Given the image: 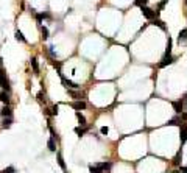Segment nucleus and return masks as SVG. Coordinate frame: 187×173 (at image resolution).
Listing matches in <instances>:
<instances>
[{"mask_svg":"<svg viewBox=\"0 0 187 173\" xmlns=\"http://www.w3.org/2000/svg\"><path fill=\"white\" fill-rule=\"evenodd\" d=\"M58 104H55V106H52V109H50V111H52V112H50V114H52V116H56V114H58Z\"/></svg>","mask_w":187,"mask_h":173,"instance_id":"nucleus-28","label":"nucleus"},{"mask_svg":"<svg viewBox=\"0 0 187 173\" xmlns=\"http://www.w3.org/2000/svg\"><path fill=\"white\" fill-rule=\"evenodd\" d=\"M47 147H48L50 151H56V144H55V139H53V137H50V139H48Z\"/></svg>","mask_w":187,"mask_h":173,"instance_id":"nucleus-15","label":"nucleus"},{"mask_svg":"<svg viewBox=\"0 0 187 173\" xmlns=\"http://www.w3.org/2000/svg\"><path fill=\"white\" fill-rule=\"evenodd\" d=\"M173 61H175V58H173L172 55H164L161 62H159V67H167L168 64H172Z\"/></svg>","mask_w":187,"mask_h":173,"instance_id":"nucleus-4","label":"nucleus"},{"mask_svg":"<svg viewBox=\"0 0 187 173\" xmlns=\"http://www.w3.org/2000/svg\"><path fill=\"white\" fill-rule=\"evenodd\" d=\"M181 119L187 122V112H181Z\"/></svg>","mask_w":187,"mask_h":173,"instance_id":"nucleus-30","label":"nucleus"},{"mask_svg":"<svg viewBox=\"0 0 187 173\" xmlns=\"http://www.w3.org/2000/svg\"><path fill=\"white\" fill-rule=\"evenodd\" d=\"M0 102L3 104H10V94H8L6 90H3V92L0 94Z\"/></svg>","mask_w":187,"mask_h":173,"instance_id":"nucleus-11","label":"nucleus"},{"mask_svg":"<svg viewBox=\"0 0 187 173\" xmlns=\"http://www.w3.org/2000/svg\"><path fill=\"white\" fill-rule=\"evenodd\" d=\"M75 116H76V119H78V123H80V126H83V128H84V126L88 125V120H86V117H84V116H83V114H81L80 111H76V112H75Z\"/></svg>","mask_w":187,"mask_h":173,"instance_id":"nucleus-9","label":"nucleus"},{"mask_svg":"<svg viewBox=\"0 0 187 173\" xmlns=\"http://www.w3.org/2000/svg\"><path fill=\"white\" fill-rule=\"evenodd\" d=\"M173 109H175V112L176 114H181V112H184V106H182V103H181V100L179 102H173Z\"/></svg>","mask_w":187,"mask_h":173,"instance_id":"nucleus-10","label":"nucleus"},{"mask_svg":"<svg viewBox=\"0 0 187 173\" xmlns=\"http://www.w3.org/2000/svg\"><path fill=\"white\" fill-rule=\"evenodd\" d=\"M0 116L5 119V117H13V109L10 104H3V108H2V111H0Z\"/></svg>","mask_w":187,"mask_h":173,"instance_id":"nucleus-5","label":"nucleus"},{"mask_svg":"<svg viewBox=\"0 0 187 173\" xmlns=\"http://www.w3.org/2000/svg\"><path fill=\"white\" fill-rule=\"evenodd\" d=\"M181 158H182V150H179V151L176 153L175 159H173V164H175V165H179V164H181Z\"/></svg>","mask_w":187,"mask_h":173,"instance_id":"nucleus-16","label":"nucleus"},{"mask_svg":"<svg viewBox=\"0 0 187 173\" xmlns=\"http://www.w3.org/2000/svg\"><path fill=\"white\" fill-rule=\"evenodd\" d=\"M39 28H41V33H42V39H47L48 38V28H47V27H42V25H41L39 27Z\"/></svg>","mask_w":187,"mask_h":173,"instance_id":"nucleus-21","label":"nucleus"},{"mask_svg":"<svg viewBox=\"0 0 187 173\" xmlns=\"http://www.w3.org/2000/svg\"><path fill=\"white\" fill-rule=\"evenodd\" d=\"M74 131H75V134H76V136H80V137H81V136H83V134L86 133V131H88V128H86V126H84V128H81V126H76V128H75Z\"/></svg>","mask_w":187,"mask_h":173,"instance_id":"nucleus-18","label":"nucleus"},{"mask_svg":"<svg viewBox=\"0 0 187 173\" xmlns=\"http://www.w3.org/2000/svg\"><path fill=\"white\" fill-rule=\"evenodd\" d=\"M31 67H33L34 74L38 75V74H39V66H38V60H36V58H33V60H31Z\"/></svg>","mask_w":187,"mask_h":173,"instance_id":"nucleus-19","label":"nucleus"},{"mask_svg":"<svg viewBox=\"0 0 187 173\" xmlns=\"http://www.w3.org/2000/svg\"><path fill=\"white\" fill-rule=\"evenodd\" d=\"M103 173H109V170H108V172H103Z\"/></svg>","mask_w":187,"mask_h":173,"instance_id":"nucleus-33","label":"nucleus"},{"mask_svg":"<svg viewBox=\"0 0 187 173\" xmlns=\"http://www.w3.org/2000/svg\"><path fill=\"white\" fill-rule=\"evenodd\" d=\"M58 164H59V167H61L62 170H66V162H64V158H62L61 153H58Z\"/></svg>","mask_w":187,"mask_h":173,"instance_id":"nucleus-17","label":"nucleus"},{"mask_svg":"<svg viewBox=\"0 0 187 173\" xmlns=\"http://www.w3.org/2000/svg\"><path fill=\"white\" fill-rule=\"evenodd\" d=\"M0 88H2L3 90H6V92H10L11 86H10V80H8L6 74L3 72V69L0 67Z\"/></svg>","mask_w":187,"mask_h":173,"instance_id":"nucleus-1","label":"nucleus"},{"mask_svg":"<svg viewBox=\"0 0 187 173\" xmlns=\"http://www.w3.org/2000/svg\"><path fill=\"white\" fill-rule=\"evenodd\" d=\"M178 42H187V28L184 30H181L179 31V36H178Z\"/></svg>","mask_w":187,"mask_h":173,"instance_id":"nucleus-12","label":"nucleus"},{"mask_svg":"<svg viewBox=\"0 0 187 173\" xmlns=\"http://www.w3.org/2000/svg\"><path fill=\"white\" fill-rule=\"evenodd\" d=\"M140 11H142V16L145 17V19H148V20H153V19H156V17L159 16L158 11H153L151 8H148V6H142Z\"/></svg>","mask_w":187,"mask_h":173,"instance_id":"nucleus-2","label":"nucleus"},{"mask_svg":"<svg viewBox=\"0 0 187 173\" xmlns=\"http://www.w3.org/2000/svg\"><path fill=\"white\" fill-rule=\"evenodd\" d=\"M86 106H88V104H86L84 100H76V102L72 103V108H74L75 111H83V109H86Z\"/></svg>","mask_w":187,"mask_h":173,"instance_id":"nucleus-6","label":"nucleus"},{"mask_svg":"<svg viewBox=\"0 0 187 173\" xmlns=\"http://www.w3.org/2000/svg\"><path fill=\"white\" fill-rule=\"evenodd\" d=\"M154 25H158L159 28H161V30H164V31L167 30V27H165V24H164L162 20H159V19H156V20H154Z\"/></svg>","mask_w":187,"mask_h":173,"instance_id":"nucleus-24","label":"nucleus"},{"mask_svg":"<svg viewBox=\"0 0 187 173\" xmlns=\"http://www.w3.org/2000/svg\"><path fill=\"white\" fill-rule=\"evenodd\" d=\"M181 123H182V122L178 119V117H173V119H170V120L167 122V125H172V126H173V125H179V126H181Z\"/></svg>","mask_w":187,"mask_h":173,"instance_id":"nucleus-20","label":"nucleus"},{"mask_svg":"<svg viewBox=\"0 0 187 173\" xmlns=\"http://www.w3.org/2000/svg\"><path fill=\"white\" fill-rule=\"evenodd\" d=\"M11 125H13V117H5L3 122H2V128L6 130V128H10Z\"/></svg>","mask_w":187,"mask_h":173,"instance_id":"nucleus-13","label":"nucleus"},{"mask_svg":"<svg viewBox=\"0 0 187 173\" xmlns=\"http://www.w3.org/2000/svg\"><path fill=\"white\" fill-rule=\"evenodd\" d=\"M0 173H16V168L14 167H6L5 170H2Z\"/></svg>","mask_w":187,"mask_h":173,"instance_id":"nucleus-26","label":"nucleus"},{"mask_svg":"<svg viewBox=\"0 0 187 173\" xmlns=\"http://www.w3.org/2000/svg\"><path fill=\"white\" fill-rule=\"evenodd\" d=\"M59 76H61V80H62V84H64L67 89H80V86H78V84H76V83H74V81H70V80H67L66 76L61 74V72H59Z\"/></svg>","mask_w":187,"mask_h":173,"instance_id":"nucleus-3","label":"nucleus"},{"mask_svg":"<svg viewBox=\"0 0 187 173\" xmlns=\"http://www.w3.org/2000/svg\"><path fill=\"white\" fill-rule=\"evenodd\" d=\"M147 3H148V0H134V5L136 6H147Z\"/></svg>","mask_w":187,"mask_h":173,"instance_id":"nucleus-23","label":"nucleus"},{"mask_svg":"<svg viewBox=\"0 0 187 173\" xmlns=\"http://www.w3.org/2000/svg\"><path fill=\"white\" fill-rule=\"evenodd\" d=\"M2 64H3V61H2V56H0V67H2Z\"/></svg>","mask_w":187,"mask_h":173,"instance_id":"nucleus-32","label":"nucleus"},{"mask_svg":"<svg viewBox=\"0 0 187 173\" xmlns=\"http://www.w3.org/2000/svg\"><path fill=\"white\" fill-rule=\"evenodd\" d=\"M179 137H181V144H186L187 140V125L181 123L179 126Z\"/></svg>","mask_w":187,"mask_h":173,"instance_id":"nucleus-7","label":"nucleus"},{"mask_svg":"<svg viewBox=\"0 0 187 173\" xmlns=\"http://www.w3.org/2000/svg\"><path fill=\"white\" fill-rule=\"evenodd\" d=\"M14 36H16V39L17 41H20V42H24V44H27V38L24 36V33H22L20 30H16V33H14Z\"/></svg>","mask_w":187,"mask_h":173,"instance_id":"nucleus-14","label":"nucleus"},{"mask_svg":"<svg viewBox=\"0 0 187 173\" xmlns=\"http://www.w3.org/2000/svg\"><path fill=\"white\" fill-rule=\"evenodd\" d=\"M167 3H168V0H162V2H159V3H158V13L161 11L162 8H164V6L167 5Z\"/></svg>","mask_w":187,"mask_h":173,"instance_id":"nucleus-25","label":"nucleus"},{"mask_svg":"<svg viewBox=\"0 0 187 173\" xmlns=\"http://www.w3.org/2000/svg\"><path fill=\"white\" fill-rule=\"evenodd\" d=\"M179 172H181V173H187V167H181Z\"/></svg>","mask_w":187,"mask_h":173,"instance_id":"nucleus-31","label":"nucleus"},{"mask_svg":"<svg viewBox=\"0 0 187 173\" xmlns=\"http://www.w3.org/2000/svg\"><path fill=\"white\" fill-rule=\"evenodd\" d=\"M89 172H90V173H103V172H100L95 165H89Z\"/></svg>","mask_w":187,"mask_h":173,"instance_id":"nucleus-27","label":"nucleus"},{"mask_svg":"<svg viewBox=\"0 0 187 173\" xmlns=\"http://www.w3.org/2000/svg\"><path fill=\"white\" fill-rule=\"evenodd\" d=\"M108 131H109L108 126H102V128H100V133L102 134H108Z\"/></svg>","mask_w":187,"mask_h":173,"instance_id":"nucleus-29","label":"nucleus"},{"mask_svg":"<svg viewBox=\"0 0 187 173\" xmlns=\"http://www.w3.org/2000/svg\"><path fill=\"white\" fill-rule=\"evenodd\" d=\"M172 45H173V42H172V39L168 38V41H167V48H165V53H164V55H172Z\"/></svg>","mask_w":187,"mask_h":173,"instance_id":"nucleus-22","label":"nucleus"},{"mask_svg":"<svg viewBox=\"0 0 187 173\" xmlns=\"http://www.w3.org/2000/svg\"><path fill=\"white\" fill-rule=\"evenodd\" d=\"M95 167H97L100 172H108L109 168L112 167V162H109V161H106V162H100V164H97Z\"/></svg>","mask_w":187,"mask_h":173,"instance_id":"nucleus-8","label":"nucleus"}]
</instances>
